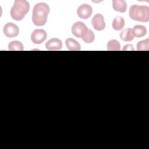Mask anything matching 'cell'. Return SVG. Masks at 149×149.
Returning a JSON list of instances; mask_svg holds the SVG:
<instances>
[{"instance_id": "1", "label": "cell", "mask_w": 149, "mask_h": 149, "mask_svg": "<svg viewBox=\"0 0 149 149\" xmlns=\"http://www.w3.org/2000/svg\"><path fill=\"white\" fill-rule=\"evenodd\" d=\"M49 13V7L46 3L40 2L36 4L32 12V21L34 24L37 26L45 25Z\"/></svg>"}, {"instance_id": "2", "label": "cell", "mask_w": 149, "mask_h": 149, "mask_svg": "<svg viewBox=\"0 0 149 149\" xmlns=\"http://www.w3.org/2000/svg\"><path fill=\"white\" fill-rule=\"evenodd\" d=\"M30 9L29 3L25 0H16L10 9L12 18L16 21L22 20Z\"/></svg>"}, {"instance_id": "3", "label": "cell", "mask_w": 149, "mask_h": 149, "mask_svg": "<svg viewBox=\"0 0 149 149\" xmlns=\"http://www.w3.org/2000/svg\"><path fill=\"white\" fill-rule=\"evenodd\" d=\"M129 14L133 20L141 22L149 20V8L146 5H133L130 7Z\"/></svg>"}, {"instance_id": "4", "label": "cell", "mask_w": 149, "mask_h": 149, "mask_svg": "<svg viewBox=\"0 0 149 149\" xmlns=\"http://www.w3.org/2000/svg\"><path fill=\"white\" fill-rule=\"evenodd\" d=\"M88 30V29L86 25L81 22H76L72 27V33L73 35L77 38H81V39L87 33Z\"/></svg>"}, {"instance_id": "5", "label": "cell", "mask_w": 149, "mask_h": 149, "mask_svg": "<svg viewBox=\"0 0 149 149\" xmlns=\"http://www.w3.org/2000/svg\"><path fill=\"white\" fill-rule=\"evenodd\" d=\"M47 34L43 29H36L31 34V40L35 44L42 43L47 38Z\"/></svg>"}, {"instance_id": "6", "label": "cell", "mask_w": 149, "mask_h": 149, "mask_svg": "<svg viewBox=\"0 0 149 149\" xmlns=\"http://www.w3.org/2000/svg\"><path fill=\"white\" fill-rule=\"evenodd\" d=\"M3 31L7 37L13 38L17 36L19 34V29L16 24L9 22L4 26Z\"/></svg>"}, {"instance_id": "7", "label": "cell", "mask_w": 149, "mask_h": 149, "mask_svg": "<svg viewBox=\"0 0 149 149\" xmlns=\"http://www.w3.org/2000/svg\"><path fill=\"white\" fill-rule=\"evenodd\" d=\"M93 9L88 4H82L79 6L77 9V16L83 19H87L90 17L92 14Z\"/></svg>"}, {"instance_id": "8", "label": "cell", "mask_w": 149, "mask_h": 149, "mask_svg": "<svg viewBox=\"0 0 149 149\" xmlns=\"http://www.w3.org/2000/svg\"><path fill=\"white\" fill-rule=\"evenodd\" d=\"M91 24L94 29L97 31H101L105 27L103 16L100 13L95 14L91 19Z\"/></svg>"}, {"instance_id": "9", "label": "cell", "mask_w": 149, "mask_h": 149, "mask_svg": "<svg viewBox=\"0 0 149 149\" xmlns=\"http://www.w3.org/2000/svg\"><path fill=\"white\" fill-rule=\"evenodd\" d=\"M45 47L48 50H59L62 47V42L58 38H52L45 43Z\"/></svg>"}, {"instance_id": "10", "label": "cell", "mask_w": 149, "mask_h": 149, "mask_svg": "<svg viewBox=\"0 0 149 149\" xmlns=\"http://www.w3.org/2000/svg\"><path fill=\"white\" fill-rule=\"evenodd\" d=\"M112 7L115 11L124 13L127 9V3L124 0H113Z\"/></svg>"}, {"instance_id": "11", "label": "cell", "mask_w": 149, "mask_h": 149, "mask_svg": "<svg viewBox=\"0 0 149 149\" xmlns=\"http://www.w3.org/2000/svg\"><path fill=\"white\" fill-rule=\"evenodd\" d=\"M120 38L124 41H130L134 39V36L133 34L132 29L127 28L121 31L119 34Z\"/></svg>"}, {"instance_id": "12", "label": "cell", "mask_w": 149, "mask_h": 149, "mask_svg": "<svg viewBox=\"0 0 149 149\" xmlns=\"http://www.w3.org/2000/svg\"><path fill=\"white\" fill-rule=\"evenodd\" d=\"M66 46L69 50L70 51H79L80 50L81 47L80 44L74 39L72 38H68L65 41Z\"/></svg>"}, {"instance_id": "13", "label": "cell", "mask_w": 149, "mask_h": 149, "mask_svg": "<svg viewBox=\"0 0 149 149\" xmlns=\"http://www.w3.org/2000/svg\"><path fill=\"white\" fill-rule=\"evenodd\" d=\"M134 37L140 38L144 37L147 34V29L142 25H136L132 30Z\"/></svg>"}, {"instance_id": "14", "label": "cell", "mask_w": 149, "mask_h": 149, "mask_svg": "<svg viewBox=\"0 0 149 149\" xmlns=\"http://www.w3.org/2000/svg\"><path fill=\"white\" fill-rule=\"evenodd\" d=\"M112 27L115 30H120L125 26L124 19L119 16L115 17L112 22Z\"/></svg>"}, {"instance_id": "15", "label": "cell", "mask_w": 149, "mask_h": 149, "mask_svg": "<svg viewBox=\"0 0 149 149\" xmlns=\"http://www.w3.org/2000/svg\"><path fill=\"white\" fill-rule=\"evenodd\" d=\"M8 49L10 51H22L24 49V47L20 41L15 40L8 44Z\"/></svg>"}, {"instance_id": "16", "label": "cell", "mask_w": 149, "mask_h": 149, "mask_svg": "<svg viewBox=\"0 0 149 149\" xmlns=\"http://www.w3.org/2000/svg\"><path fill=\"white\" fill-rule=\"evenodd\" d=\"M107 49L109 51H119L120 49V43L116 40H109L107 43Z\"/></svg>"}, {"instance_id": "17", "label": "cell", "mask_w": 149, "mask_h": 149, "mask_svg": "<svg viewBox=\"0 0 149 149\" xmlns=\"http://www.w3.org/2000/svg\"><path fill=\"white\" fill-rule=\"evenodd\" d=\"M137 49L138 51H148L149 49V39L140 41L137 44Z\"/></svg>"}, {"instance_id": "18", "label": "cell", "mask_w": 149, "mask_h": 149, "mask_svg": "<svg viewBox=\"0 0 149 149\" xmlns=\"http://www.w3.org/2000/svg\"><path fill=\"white\" fill-rule=\"evenodd\" d=\"M94 39H95V35L94 33L91 30H89V29L87 33L82 38L83 41L86 43H91L92 42H93Z\"/></svg>"}, {"instance_id": "19", "label": "cell", "mask_w": 149, "mask_h": 149, "mask_svg": "<svg viewBox=\"0 0 149 149\" xmlns=\"http://www.w3.org/2000/svg\"><path fill=\"white\" fill-rule=\"evenodd\" d=\"M123 50H132V51H133L134 50V48H133V45L132 44H127V45H125L124 46V47L123 48Z\"/></svg>"}]
</instances>
